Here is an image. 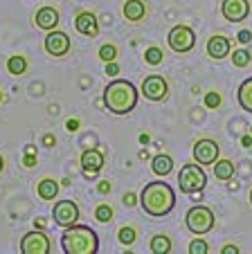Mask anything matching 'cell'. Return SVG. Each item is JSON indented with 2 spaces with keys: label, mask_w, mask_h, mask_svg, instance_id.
I'll list each match as a JSON object with an SVG mask.
<instances>
[{
  "label": "cell",
  "mask_w": 252,
  "mask_h": 254,
  "mask_svg": "<svg viewBox=\"0 0 252 254\" xmlns=\"http://www.w3.org/2000/svg\"><path fill=\"white\" fill-rule=\"evenodd\" d=\"M214 223H216L214 211L209 209V207H205V205L191 207V209L185 214V225L191 234H198V236L207 234V232L214 230Z\"/></svg>",
  "instance_id": "obj_5"
},
{
  "label": "cell",
  "mask_w": 252,
  "mask_h": 254,
  "mask_svg": "<svg viewBox=\"0 0 252 254\" xmlns=\"http://www.w3.org/2000/svg\"><path fill=\"white\" fill-rule=\"evenodd\" d=\"M7 72L14 74V77H23L27 72V59L20 57V54H14V57L7 59Z\"/></svg>",
  "instance_id": "obj_21"
},
{
  "label": "cell",
  "mask_w": 252,
  "mask_h": 254,
  "mask_svg": "<svg viewBox=\"0 0 252 254\" xmlns=\"http://www.w3.org/2000/svg\"><path fill=\"white\" fill-rule=\"evenodd\" d=\"M230 48H232L230 39H228V36H221V34H214V36L207 41V54L212 59H216V61H221V59L228 57Z\"/></svg>",
  "instance_id": "obj_15"
},
{
  "label": "cell",
  "mask_w": 252,
  "mask_h": 254,
  "mask_svg": "<svg viewBox=\"0 0 252 254\" xmlns=\"http://www.w3.org/2000/svg\"><path fill=\"white\" fill-rule=\"evenodd\" d=\"M117 239H119V243L122 245H133L135 243V239H138V232H135V227H119V232H117Z\"/></svg>",
  "instance_id": "obj_24"
},
{
  "label": "cell",
  "mask_w": 252,
  "mask_h": 254,
  "mask_svg": "<svg viewBox=\"0 0 252 254\" xmlns=\"http://www.w3.org/2000/svg\"><path fill=\"white\" fill-rule=\"evenodd\" d=\"M151 169H153V173H156V176H160V178L169 176V173H171V169H173L171 155H167V153L156 155V158L151 160Z\"/></svg>",
  "instance_id": "obj_19"
},
{
  "label": "cell",
  "mask_w": 252,
  "mask_h": 254,
  "mask_svg": "<svg viewBox=\"0 0 252 254\" xmlns=\"http://www.w3.org/2000/svg\"><path fill=\"white\" fill-rule=\"evenodd\" d=\"M140 207L144 209V214L160 218V216H167L176 207V193L167 183L153 180V183L144 185L142 193H140Z\"/></svg>",
  "instance_id": "obj_1"
},
{
  "label": "cell",
  "mask_w": 252,
  "mask_h": 254,
  "mask_svg": "<svg viewBox=\"0 0 252 254\" xmlns=\"http://www.w3.org/2000/svg\"><path fill=\"white\" fill-rule=\"evenodd\" d=\"M124 205H126V207L135 205V196H133V193H126V196H124Z\"/></svg>",
  "instance_id": "obj_36"
},
{
  "label": "cell",
  "mask_w": 252,
  "mask_h": 254,
  "mask_svg": "<svg viewBox=\"0 0 252 254\" xmlns=\"http://www.w3.org/2000/svg\"><path fill=\"white\" fill-rule=\"evenodd\" d=\"M61 248L68 254H95L99 250V239L92 227L75 223L61 234Z\"/></svg>",
  "instance_id": "obj_3"
},
{
  "label": "cell",
  "mask_w": 252,
  "mask_h": 254,
  "mask_svg": "<svg viewBox=\"0 0 252 254\" xmlns=\"http://www.w3.org/2000/svg\"><path fill=\"white\" fill-rule=\"evenodd\" d=\"M2 169H5V158L0 155V173H2Z\"/></svg>",
  "instance_id": "obj_41"
},
{
  "label": "cell",
  "mask_w": 252,
  "mask_h": 254,
  "mask_svg": "<svg viewBox=\"0 0 252 254\" xmlns=\"http://www.w3.org/2000/svg\"><path fill=\"white\" fill-rule=\"evenodd\" d=\"M250 202H252V189H250Z\"/></svg>",
  "instance_id": "obj_42"
},
{
  "label": "cell",
  "mask_w": 252,
  "mask_h": 254,
  "mask_svg": "<svg viewBox=\"0 0 252 254\" xmlns=\"http://www.w3.org/2000/svg\"><path fill=\"white\" fill-rule=\"evenodd\" d=\"M194 160L203 167L207 164H214L219 160V144L214 139H198L194 144Z\"/></svg>",
  "instance_id": "obj_12"
},
{
  "label": "cell",
  "mask_w": 252,
  "mask_h": 254,
  "mask_svg": "<svg viewBox=\"0 0 252 254\" xmlns=\"http://www.w3.org/2000/svg\"><path fill=\"white\" fill-rule=\"evenodd\" d=\"M140 92L126 79H115L104 88V106L113 115H126L138 106Z\"/></svg>",
  "instance_id": "obj_2"
},
{
  "label": "cell",
  "mask_w": 252,
  "mask_h": 254,
  "mask_svg": "<svg viewBox=\"0 0 252 254\" xmlns=\"http://www.w3.org/2000/svg\"><path fill=\"white\" fill-rule=\"evenodd\" d=\"M97 189H99V193H108V191H110V183H106V180H101V183L97 185Z\"/></svg>",
  "instance_id": "obj_35"
},
{
  "label": "cell",
  "mask_w": 252,
  "mask_h": 254,
  "mask_svg": "<svg viewBox=\"0 0 252 254\" xmlns=\"http://www.w3.org/2000/svg\"><path fill=\"white\" fill-rule=\"evenodd\" d=\"M221 14L230 23H241L250 16V0H223L221 2Z\"/></svg>",
  "instance_id": "obj_11"
},
{
  "label": "cell",
  "mask_w": 252,
  "mask_h": 254,
  "mask_svg": "<svg viewBox=\"0 0 252 254\" xmlns=\"http://www.w3.org/2000/svg\"><path fill=\"white\" fill-rule=\"evenodd\" d=\"M140 142L147 144V142H149V135H147V133H142V135H140Z\"/></svg>",
  "instance_id": "obj_40"
},
{
  "label": "cell",
  "mask_w": 252,
  "mask_h": 254,
  "mask_svg": "<svg viewBox=\"0 0 252 254\" xmlns=\"http://www.w3.org/2000/svg\"><path fill=\"white\" fill-rule=\"evenodd\" d=\"M75 29L84 36H90L95 39L97 34H99V23H97V16L92 11H79L75 18Z\"/></svg>",
  "instance_id": "obj_14"
},
{
  "label": "cell",
  "mask_w": 252,
  "mask_h": 254,
  "mask_svg": "<svg viewBox=\"0 0 252 254\" xmlns=\"http://www.w3.org/2000/svg\"><path fill=\"white\" fill-rule=\"evenodd\" d=\"M52 218L59 227L66 230V227L75 225V223L79 221V207H77V202H72V200H59L52 209Z\"/></svg>",
  "instance_id": "obj_10"
},
{
  "label": "cell",
  "mask_w": 252,
  "mask_h": 254,
  "mask_svg": "<svg viewBox=\"0 0 252 254\" xmlns=\"http://www.w3.org/2000/svg\"><path fill=\"white\" fill-rule=\"evenodd\" d=\"M189 252H191V254H207V252H209L207 241L200 239V236H198V239H194V241L189 243Z\"/></svg>",
  "instance_id": "obj_28"
},
{
  "label": "cell",
  "mask_w": 252,
  "mask_h": 254,
  "mask_svg": "<svg viewBox=\"0 0 252 254\" xmlns=\"http://www.w3.org/2000/svg\"><path fill=\"white\" fill-rule=\"evenodd\" d=\"M52 243H50V236L41 230L27 232V234L20 239V252L23 254H50Z\"/></svg>",
  "instance_id": "obj_7"
},
{
  "label": "cell",
  "mask_w": 252,
  "mask_h": 254,
  "mask_svg": "<svg viewBox=\"0 0 252 254\" xmlns=\"http://www.w3.org/2000/svg\"><path fill=\"white\" fill-rule=\"evenodd\" d=\"M34 23H36V27L50 32V29H54L59 25V11L54 9V7H41V9L34 14Z\"/></svg>",
  "instance_id": "obj_16"
},
{
  "label": "cell",
  "mask_w": 252,
  "mask_h": 254,
  "mask_svg": "<svg viewBox=\"0 0 252 254\" xmlns=\"http://www.w3.org/2000/svg\"><path fill=\"white\" fill-rule=\"evenodd\" d=\"M214 176H216V180H230L234 176V162L232 160H216Z\"/></svg>",
  "instance_id": "obj_23"
},
{
  "label": "cell",
  "mask_w": 252,
  "mask_h": 254,
  "mask_svg": "<svg viewBox=\"0 0 252 254\" xmlns=\"http://www.w3.org/2000/svg\"><path fill=\"white\" fill-rule=\"evenodd\" d=\"M140 92H142L149 101H165L167 97H169V83H167V79L160 77V74H151V77H147L142 81Z\"/></svg>",
  "instance_id": "obj_8"
},
{
  "label": "cell",
  "mask_w": 252,
  "mask_h": 254,
  "mask_svg": "<svg viewBox=\"0 0 252 254\" xmlns=\"http://www.w3.org/2000/svg\"><path fill=\"white\" fill-rule=\"evenodd\" d=\"M237 252H239L237 245H225L223 248V254H237Z\"/></svg>",
  "instance_id": "obj_39"
},
{
  "label": "cell",
  "mask_w": 252,
  "mask_h": 254,
  "mask_svg": "<svg viewBox=\"0 0 252 254\" xmlns=\"http://www.w3.org/2000/svg\"><path fill=\"white\" fill-rule=\"evenodd\" d=\"M104 153L97 149H86L84 153H81V169H84V173H86L88 178H95L97 173L104 169Z\"/></svg>",
  "instance_id": "obj_13"
},
{
  "label": "cell",
  "mask_w": 252,
  "mask_h": 254,
  "mask_svg": "<svg viewBox=\"0 0 252 254\" xmlns=\"http://www.w3.org/2000/svg\"><path fill=\"white\" fill-rule=\"evenodd\" d=\"M250 52L248 50H234V54H232V63H234V67H246L248 63H250Z\"/></svg>",
  "instance_id": "obj_27"
},
{
  "label": "cell",
  "mask_w": 252,
  "mask_h": 254,
  "mask_svg": "<svg viewBox=\"0 0 252 254\" xmlns=\"http://www.w3.org/2000/svg\"><path fill=\"white\" fill-rule=\"evenodd\" d=\"M99 57H101V61H115V59H117V48H115V45H101L99 48Z\"/></svg>",
  "instance_id": "obj_29"
},
{
  "label": "cell",
  "mask_w": 252,
  "mask_h": 254,
  "mask_svg": "<svg viewBox=\"0 0 252 254\" xmlns=\"http://www.w3.org/2000/svg\"><path fill=\"white\" fill-rule=\"evenodd\" d=\"M149 248H151L153 254H169L171 252V239L167 234H156L149 243Z\"/></svg>",
  "instance_id": "obj_22"
},
{
  "label": "cell",
  "mask_w": 252,
  "mask_h": 254,
  "mask_svg": "<svg viewBox=\"0 0 252 254\" xmlns=\"http://www.w3.org/2000/svg\"><path fill=\"white\" fill-rule=\"evenodd\" d=\"M0 101H2V92H0Z\"/></svg>",
  "instance_id": "obj_43"
},
{
  "label": "cell",
  "mask_w": 252,
  "mask_h": 254,
  "mask_svg": "<svg viewBox=\"0 0 252 254\" xmlns=\"http://www.w3.org/2000/svg\"><path fill=\"white\" fill-rule=\"evenodd\" d=\"M23 164H25V167H34V164H36V158H34V151H27V155H25Z\"/></svg>",
  "instance_id": "obj_33"
},
{
  "label": "cell",
  "mask_w": 252,
  "mask_h": 254,
  "mask_svg": "<svg viewBox=\"0 0 252 254\" xmlns=\"http://www.w3.org/2000/svg\"><path fill=\"white\" fill-rule=\"evenodd\" d=\"M178 187L182 193H200L207 187V176L203 171V164L198 162H187L180 167L178 173Z\"/></svg>",
  "instance_id": "obj_4"
},
{
  "label": "cell",
  "mask_w": 252,
  "mask_h": 254,
  "mask_svg": "<svg viewBox=\"0 0 252 254\" xmlns=\"http://www.w3.org/2000/svg\"><path fill=\"white\" fill-rule=\"evenodd\" d=\"M162 59H165V54H162V50L156 48V45H151V48L144 50V61H147L149 65H160Z\"/></svg>",
  "instance_id": "obj_25"
},
{
  "label": "cell",
  "mask_w": 252,
  "mask_h": 254,
  "mask_svg": "<svg viewBox=\"0 0 252 254\" xmlns=\"http://www.w3.org/2000/svg\"><path fill=\"white\" fill-rule=\"evenodd\" d=\"M113 216H115V211H113V207L110 205H99L95 209V218L99 223H110L113 221Z\"/></svg>",
  "instance_id": "obj_26"
},
{
  "label": "cell",
  "mask_w": 252,
  "mask_h": 254,
  "mask_svg": "<svg viewBox=\"0 0 252 254\" xmlns=\"http://www.w3.org/2000/svg\"><path fill=\"white\" fill-rule=\"evenodd\" d=\"M36 193L41 200H54L59 196V183L52 178H43L41 183L36 185Z\"/></svg>",
  "instance_id": "obj_18"
},
{
  "label": "cell",
  "mask_w": 252,
  "mask_h": 254,
  "mask_svg": "<svg viewBox=\"0 0 252 254\" xmlns=\"http://www.w3.org/2000/svg\"><path fill=\"white\" fill-rule=\"evenodd\" d=\"M66 128L70 130V133H77V130H79V120H72L70 117V120L66 122Z\"/></svg>",
  "instance_id": "obj_32"
},
{
  "label": "cell",
  "mask_w": 252,
  "mask_h": 254,
  "mask_svg": "<svg viewBox=\"0 0 252 254\" xmlns=\"http://www.w3.org/2000/svg\"><path fill=\"white\" fill-rule=\"evenodd\" d=\"M167 43H169V48H171L173 52L187 54V52H191L196 45V34H194V29L187 27V25H176V27H171L169 36H167Z\"/></svg>",
  "instance_id": "obj_6"
},
{
  "label": "cell",
  "mask_w": 252,
  "mask_h": 254,
  "mask_svg": "<svg viewBox=\"0 0 252 254\" xmlns=\"http://www.w3.org/2000/svg\"><path fill=\"white\" fill-rule=\"evenodd\" d=\"M54 142H57V139H54V135H45V137H43V144H45V146H54Z\"/></svg>",
  "instance_id": "obj_38"
},
{
  "label": "cell",
  "mask_w": 252,
  "mask_h": 254,
  "mask_svg": "<svg viewBox=\"0 0 252 254\" xmlns=\"http://www.w3.org/2000/svg\"><path fill=\"white\" fill-rule=\"evenodd\" d=\"M239 41H241V43H250V41H252V32H248V29L239 32Z\"/></svg>",
  "instance_id": "obj_34"
},
{
  "label": "cell",
  "mask_w": 252,
  "mask_h": 254,
  "mask_svg": "<svg viewBox=\"0 0 252 254\" xmlns=\"http://www.w3.org/2000/svg\"><path fill=\"white\" fill-rule=\"evenodd\" d=\"M219 106H221V95L219 92H207V95H205V108L216 111Z\"/></svg>",
  "instance_id": "obj_30"
},
{
  "label": "cell",
  "mask_w": 252,
  "mask_h": 254,
  "mask_svg": "<svg viewBox=\"0 0 252 254\" xmlns=\"http://www.w3.org/2000/svg\"><path fill=\"white\" fill-rule=\"evenodd\" d=\"M45 52L50 54V57H57V59H61V57H66L68 52H70V36H68L66 32H61V29H50L48 32V36H45Z\"/></svg>",
  "instance_id": "obj_9"
},
{
  "label": "cell",
  "mask_w": 252,
  "mask_h": 254,
  "mask_svg": "<svg viewBox=\"0 0 252 254\" xmlns=\"http://www.w3.org/2000/svg\"><path fill=\"white\" fill-rule=\"evenodd\" d=\"M117 72H119V67H117V63L115 61L106 63V74H108V77H117Z\"/></svg>",
  "instance_id": "obj_31"
},
{
  "label": "cell",
  "mask_w": 252,
  "mask_h": 254,
  "mask_svg": "<svg viewBox=\"0 0 252 254\" xmlns=\"http://www.w3.org/2000/svg\"><path fill=\"white\" fill-rule=\"evenodd\" d=\"M241 144L246 146V149H250V146H252V135H243V137H241Z\"/></svg>",
  "instance_id": "obj_37"
},
{
  "label": "cell",
  "mask_w": 252,
  "mask_h": 254,
  "mask_svg": "<svg viewBox=\"0 0 252 254\" xmlns=\"http://www.w3.org/2000/svg\"><path fill=\"white\" fill-rule=\"evenodd\" d=\"M237 99H239V106H241L243 111H246V113H252V77L246 79V81L239 86Z\"/></svg>",
  "instance_id": "obj_20"
},
{
  "label": "cell",
  "mask_w": 252,
  "mask_h": 254,
  "mask_svg": "<svg viewBox=\"0 0 252 254\" xmlns=\"http://www.w3.org/2000/svg\"><path fill=\"white\" fill-rule=\"evenodd\" d=\"M124 18L129 20V23H140L147 14V7H144L142 0H126L124 2Z\"/></svg>",
  "instance_id": "obj_17"
}]
</instances>
